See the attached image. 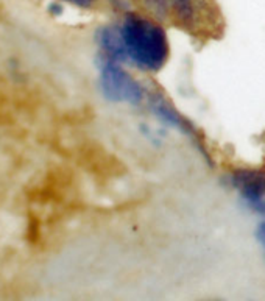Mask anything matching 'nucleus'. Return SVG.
I'll return each instance as SVG.
<instances>
[{
	"instance_id": "f257e3e1",
	"label": "nucleus",
	"mask_w": 265,
	"mask_h": 301,
	"mask_svg": "<svg viewBox=\"0 0 265 301\" xmlns=\"http://www.w3.org/2000/svg\"><path fill=\"white\" fill-rule=\"evenodd\" d=\"M120 35L128 61L139 69L156 72L165 64L169 44L164 30L158 24L136 14H128L120 27Z\"/></svg>"
},
{
	"instance_id": "f03ea898",
	"label": "nucleus",
	"mask_w": 265,
	"mask_h": 301,
	"mask_svg": "<svg viewBox=\"0 0 265 301\" xmlns=\"http://www.w3.org/2000/svg\"><path fill=\"white\" fill-rule=\"evenodd\" d=\"M102 83L105 95L114 102H128L137 105L145 97L142 86L131 78L122 67H119L117 61L113 60H109L103 67Z\"/></svg>"
},
{
	"instance_id": "7ed1b4c3",
	"label": "nucleus",
	"mask_w": 265,
	"mask_h": 301,
	"mask_svg": "<svg viewBox=\"0 0 265 301\" xmlns=\"http://www.w3.org/2000/svg\"><path fill=\"white\" fill-rule=\"evenodd\" d=\"M232 184L251 209L265 216V172L239 170L232 175Z\"/></svg>"
},
{
	"instance_id": "20e7f679",
	"label": "nucleus",
	"mask_w": 265,
	"mask_h": 301,
	"mask_svg": "<svg viewBox=\"0 0 265 301\" xmlns=\"http://www.w3.org/2000/svg\"><path fill=\"white\" fill-rule=\"evenodd\" d=\"M148 100H150L151 109L155 111V114H156V116H158L161 120H164V122H167V123H172L173 126L179 128L181 131H184V133H187V134H192V133H193L190 123H189L184 117H181L179 114H178V111H175L173 106H172L170 103H167V100L162 97V94L153 92V94L148 95Z\"/></svg>"
},
{
	"instance_id": "39448f33",
	"label": "nucleus",
	"mask_w": 265,
	"mask_h": 301,
	"mask_svg": "<svg viewBox=\"0 0 265 301\" xmlns=\"http://www.w3.org/2000/svg\"><path fill=\"white\" fill-rule=\"evenodd\" d=\"M99 41L109 60L128 61V55H127V49H125V44H123L122 35H120V28H113V27L102 28Z\"/></svg>"
},
{
	"instance_id": "423d86ee",
	"label": "nucleus",
	"mask_w": 265,
	"mask_h": 301,
	"mask_svg": "<svg viewBox=\"0 0 265 301\" xmlns=\"http://www.w3.org/2000/svg\"><path fill=\"white\" fill-rule=\"evenodd\" d=\"M256 236H257V240L265 247V222L259 225L257 231H256Z\"/></svg>"
},
{
	"instance_id": "0eeeda50",
	"label": "nucleus",
	"mask_w": 265,
	"mask_h": 301,
	"mask_svg": "<svg viewBox=\"0 0 265 301\" xmlns=\"http://www.w3.org/2000/svg\"><path fill=\"white\" fill-rule=\"evenodd\" d=\"M71 2H74V4H77V5H80V7H92V4L95 2V0H71Z\"/></svg>"
}]
</instances>
